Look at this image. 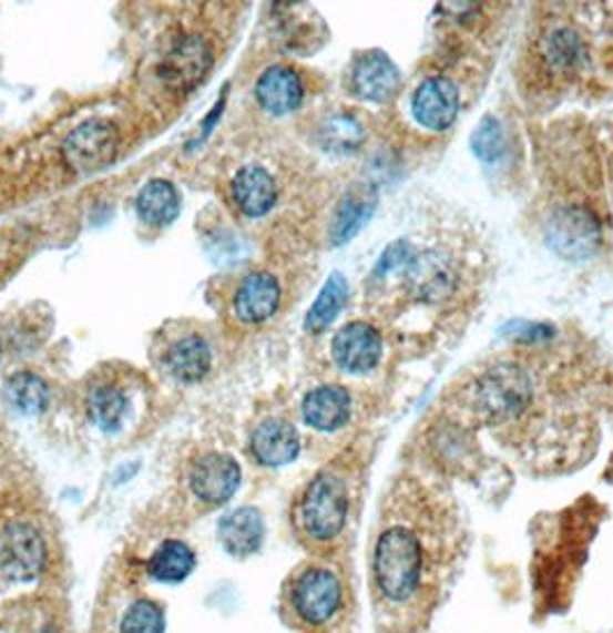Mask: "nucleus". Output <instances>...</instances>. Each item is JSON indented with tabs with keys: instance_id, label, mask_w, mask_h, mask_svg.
Segmentation results:
<instances>
[{
	"instance_id": "obj_8",
	"label": "nucleus",
	"mask_w": 613,
	"mask_h": 633,
	"mask_svg": "<svg viewBox=\"0 0 613 633\" xmlns=\"http://www.w3.org/2000/svg\"><path fill=\"white\" fill-rule=\"evenodd\" d=\"M211 65H213L211 44L198 35H183L164 55L160 65V76L168 88L185 93V90H192L203 81Z\"/></svg>"
},
{
	"instance_id": "obj_12",
	"label": "nucleus",
	"mask_w": 613,
	"mask_h": 633,
	"mask_svg": "<svg viewBox=\"0 0 613 633\" xmlns=\"http://www.w3.org/2000/svg\"><path fill=\"white\" fill-rule=\"evenodd\" d=\"M354 93L367 102H388L399 88V70L384 51H367L350 74Z\"/></svg>"
},
{
	"instance_id": "obj_27",
	"label": "nucleus",
	"mask_w": 613,
	"mask_h": 633,
	"mask_svg": "<svg viewBox=\"0 0 613 633\" xmlns=\"http://www.w3.org/2000/svg\"><path fill=\"white\" fill-rule=\"evenodd\" d=\"M324 143L330 150H337V153H348L362 143L365 134L358 120H354L350 115H335L330 118L326 127H324Z\"/></svg>"
},
{
	"instance_id": "obj_15",
	"label": "nucleus",
	"mask_w": 613,
	"mask_h": 633,
	"mask_svg": "<svg viewBox=\"0 0 613 633\" xmlns=\"http://www.w3.org/2000/svg\"><path fill=\"white\" fill-rule=\"evenodd\" d=\"M217 534L228 555L249 558L260 549L263 537H266V525H263L258 509L243 507L222 519Z\"/></svg>"
},
{
	"instance_id": "obj_26",
	"label": "nucleus",
	"mask_w": 613,
	"mask_h": 633,
	"mask_svg": "<svg viewBox=\"0 0 613 633\" xmlns=\"http://www.w3.org/2000/svg\"><path fill=\"white\" fill-rule=\"evenodd\" d=\"M164 611L149 599H139L125 611L121 633H164Z\"/></svg>"
},
{
	"instance_id": "obj_24",
	"label": "nucleus",
	"mask_w": 613,
	"mask_h": 633,
	"mask_svg": "<svg viewBox=\"0 0 613 633\" xmlns=\"http://www.w3.org/2000/svg\"><path fill=\"white\" fill-rule=\"evenodd\" d=\"M348 297V284L344 279L341 273H333L326 282V286L320 288L316 303L311 305V309L307 312V320L305 327L309 331H324L344 309Z\"/></svg>"
},
{
	"instance_id": "obj_29",
	"label": "nucleus",
	"mask_w": 613,
	"mask_h": 633,
	"mask_svg": "<svg viewBox=\"0 0 613 633\" xmlns=\"http://www.w3.org/2000/svg\"><path fill=\"white\" fill-rule=\"evenodd\" d=\"M549 63L556 68H570L579 60V40L572 30H559L546 42Z\"/></svg>"
},
{
	"instance_id": "obj_19",
	"label": "nucleus",
	"mask_w": 613,
	"mask_h": 633,
	"mask_svg": "<svg viewBox=\"0 0 613 633\" xmlns=\"http://www.w3.org/2000/svg\"><path fill=\"white\" fill-rule=\"evenodd\" d=\"M211 365H213L211 346L198 335H190L181 341H175L166 353V369L181 382H198L201 378H206Z\"/></svg>"
},
{
	"instance_id": "obj_10",
	"label": "nucleus",
	"mask_w": 613,
	"mask_h": 633,
	"mask_svg": "<svg viewBox=\"0 0 613 633\" xmlns=\"http://www.w3.org/2000/svg\"><path fill=\"white\" fill-rule=\"evenodd\" d=\"M411 111L429 132H446L459 113V90L446 76H431L416 90Z\"/></svg>"
},
{
	"instance_id": "obj_13",
	"label": "nucleus",
	"mask_w": 613,
	"mask_h": 633,
	"mask_svg": "<svg viewBox=\"0 0 613 633\" xmlns=\"http://www.w3.org/2000/svg\"><path fill=\"white\" fill-rule=\"evenodd\" d=\"M252 451L254 457L270 468L286 466L296 461L300 455V438L296 427L286 419H266L260 421L252 433Z\"/></svg>"
},
{
	"instance_id": "obj_4",
	"label": "nucleus",
	"mask_w": 613,
	"mask_h": 633,
	"mask_svg": "<svg viewBox=\"0 0 613 633\" xmlns=\"http://www.w3.org/2000/svg\"><path fill=\"white\" fill-rule=\"evenodd\" d=\"M531 399V382L519 367L499 365L484 371L473 387V406L487 421H505L519 415Z\"/></svg>"
},
{
	"instance_id": "obj_25",
	"label": "nucleus",
	"mask_w": 613,
	"mask_h": 633,
	"mask_svg": "<svg viewBox=\"0 0 613 633\" xmlns=\"http://www.w3.org/2000/svg\"><path fill=\"white\" fill-rule=\"evenodd\" d=\"M88 408H91V417L102 431L115 433V431H121L123 421H125L127 399L119 387L104 385L93 391L91 399H88Z\"/></svg>"
},
{
	"instance_id": "obj_20",
	"label": "nucleus",
	"mask_w": 613,
	"mask_h": 633,
	"mask_svg": "<svg viewBox=\"0 0 613 633\" xmlns=\"http://www.w3.org/2000/svg\"><path fill=\"white\" fill-rule=\"evenodd\" d=\"M136 213L151 226H168L181 213V196L168 180H151L136 196Z\"/></svg>"
},
{
	"instance_id": "obj_14",
	"label": "nucleus",
	"mask_w": 613,
	"mask_h": 633,
	"mask_svg": "<svg viewBox=\"0 0 613 633\" xmlns=\"http://www.w3.org/2000/svg\"><path fill=\"white\" fill-rule=\"evenodd\" d=\"M303 81L294 68L273 65L256 81V100L273 115H286L303 104Z\"/></svg>"
},
{
	"instance_id": "obj_28",
	"label": "nucleus",
	"mask_w": 613,
	"mask_h": 633,
	"mask_svg": "<svg viewBox=\"0 0 613 633\" xmlns=\"http://www.w3.org/2000/svg\"><path fill=\"white\" fill-rule=\"evenodd\" d=\"M503 127L495 118H484L471 136L473 153L484 162H495L503 155Z\"/></svg>"
},
{
	"instance_id": "obj_21",
	"label": "nucleus",
	"mask_w": 613,
	"mask_h": 633,
	"mask_svg": "<svg viewBox=\"0 0 613 633\" xmlns=\"http://www.w3.org/2000/svg\"><path fill=\"white\" fill-rule=\"evenodd\" d=\"M196 558L185 541L168 539L151 555L149 574L157 583H183L194 571Z\"/></svg>"
},
{
	"instance_id": "obj_3",
	"label": "nucleus",
	"mask_w": 613,
	"mask_h": 633,
	"mask_svg": "<svg viewBox=\"0 0 613 633\" xmlns=\"http://www.w3.org/2000/svg\"><path fill=\"white\" fill-rule=\"evenodd\" d=\"M341 596V579L335 571L309 564L290 579L286 588V606L298 624L320 626L337 615Z\"/></svg>"
},
{
	"instance_id": "obj_23",
	"label": "nucleus",
	"mask_w": 613,
	"mask_h": 633,
	"mask_svg": "<svg viewBox=\"0 0 613 633\" xmlns=\"http://www.w3.org/2000/svg\"><path fill=\"white\" fill-rule=\"evenodd\" d=\"M3 395L8 404L21 415H40L49 406V385L31 371L10 376L3 387Z\"/></svg>"
},
{
	"instance_id": "obj_6",
	"label": "nucleus",
	"mask_w": 613,
	"mask_h": 633,
	"mask_svg": "<svg viewBox=\"0 0 613 633\" xmlns=\"http://www.w3.org/2000/svg\"><path fill=\"white\" fill-rule=\"evenodd\" d=\"M546 243L568 261H583L597 252L602 228L593 213L583 207H563L546 224Z\"/></svg>"
},
{
	"instance_id": "obj_1",
	"label": "nucleus",
	"mask_w": 613,
	"mask_h": 633,
	"mask_svg": "<svg viewBox=\"0 0 613 633\" xmlns=\"http://www.w3.org/2000/svg\"><path fill=\"white\" fill-rule=\"evenodd\" d=\"M448 564V541L441 534L403 521L388 523L371 560L378 606L399 622L420 617L441 588Z\"/></svg>"
},
{
	"instance_id": "obj_5",
	"label": "nucleus",
	"mask_w": 613,
	"mask_h": 633,
	"mask_svg": "<svg viewBox=\"0 0 613 633\" xmlns=\"http://www.w3.org/2000/svg\"><path fill=\"white\" fill-rule=\"evenodd\" d=\"M119 130L106 120H88L68 134L63 141V160L76 175L102 171L119 150Z\"/></svg>"
},
{
	"instance_id": "obj_18",
	"label": "nucleus",
	"mask_w": 613,
	"mask_h": 633,
	"mask_svg": "<svg viewBox=\"0 0 613 633\" xmlns=\"http://www.w3.org/2000/svg\"><path fill=\"white\" fill-rule=\"evenodd\" d=\"M350 415V397L344 387L324 385L311 389L303 401V417L316 431H337Z\"/></svg>"
},
{
	"instance_id": "obj_11",
	"label": "nucleus",
	"mask_w": 613,
	"mask_h": 633,
	"mask_svg": "<svg viewBox=\"0 0 613 633\" xmlns=\"http://www.w3.org/2000/svg\"><path fill=\"white\" fill-rule=\"evenodd\" d=\"M192 491L208 504H224L241 487V466L228 455L201 457L190 474Z\"/></svg>"
},
{
	"instance_id": "obj_16",
	"label": "nucleus",
	"mask_w": 613,
	"mask_h": 633,
	"mask_svg": "<svg viewBox=\"0 0 613 633\" xmlns=\"http://www.w3.org/2000/svg\"><path fill=\"white\" fill-rule=\"evenodd\" d=\"M233 201L247 217L268 215L277 203V185L273 175L260 166H245L231 183Z\"/></svg>"
},
{
	"instance_id": "obj_22",
	"label": "nucleus",
	"mask_w": 613,
	"mask_h": 633,
	"mask_svg": "<svg viewBox=\"0 0 613 633\" xmlns=\"http://www.w3.org/2000/svg\"><path fill=\"white\" fill-rule=\"evenodd\" d=\"M374 213V198L367 192H350L337 205V213L333 219L330 237L335 245H344L354 237L371 217Z\"/></svg>"
},
{
	"instance_id": "obj_17",
	"label": "nucleus",
	"mask_w": 613,
	"mask_h": 633,
	"mask_svg": "<svg viewBox=\"0 0 613 633\" xmlns=\"http://www.w3.org/2000/svg\"><path fill=\"white\" fill-rule=\"evenodd\" d=\"M279 284L270 273H254L243 279L236 293V314L243 323L256 325L268 320L279 307Z\"/></svg>"
},
{
	"instance_id": "obj_7",
	"label": "nucleus",
	"mask_w": 613,
	"mask_h": 633,
	"mask_svg": "<svg viewBox=\"0 0 613 633\" xmlns=\"http://www.w3.org/2000/svg\"><path fill=\"white\" fill-rule=\"evenodd\" d=\"M44 560V539L31 523H10L0 530V574L8 581L35 579Z\"/></svg>"
},
{
	"instance_id": "obj_9",
	"label": "nucleus",
	"mask_w": 613,
	"mask_h": 633,
	"mask_svg": "<svg viewBox=\"0 0 613 633\" xmlns=\"http://www.w3.org/2000/svg\"><path fill=\"white\" fill-rule=\"evenodd\" d=\"M384 341L369 323L344 325L333 341V357L346 374H369L381 361Z\"/></svg>"
},
{
	"instance_id": "obj_2",
	"label": "nucleus",
	"mask_w": 613,
	"mask_h": 633,
	"mask_svg": "<svg viewBox=\"0 0 613 633\" xmlns=\"http://www.w3.org/2000/svg\"><path fill=\"white\" fill-rule=\"evenodd\" d=\"M348 487L335 472L316 474L298 504V528L309 544L326 547L335 541L348 519Z\"/></svg>"
}]
</instances>
